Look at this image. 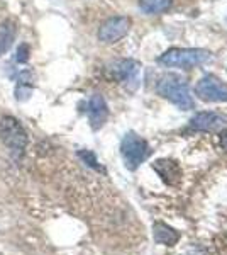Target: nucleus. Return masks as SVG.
I'll use <instances>...</instances> for the list:
<instances>
[{
  "mask_svg": "<svg viewBox=\"0 0 227 255\" xmlns=\"http://www.w3.org/2000/svg\"><path fill=\"white\" fill-rule=\"evenodd\" d=\"M86 113H88V121H90L92 129L98 131L107 123V119H109V106H107L104 96L93 94L88 101V109H86Z\"/></svg>",
  "mask_w": 227,
  "mask_h": 255,
  "instance_id": "nucleus-8",
  "label": "nucleus"
},
{
  "mask_svg": "<svg viewBox=\"0 0 227 255\" xmlns=\"http://www.w3.org/2000/svg\"><path fill=\"white\" fill-rule=\"evenodd\" d=\"M0 139L7 148L17 151H22L29 143L27 131L14 116H3L0 119Z\"/></svg>",
  "mask_w": 227,
  "mask_h": 255,
  "instance_id": "nucleus-4",
  "label": "nucleus"
},
{
  "mask_svg": "<svg viewBox=\"0 0 227 255\" xmlns=\"http://www.w3.org/2000/svg\"><path fill=\"white\" fill-rule=\"evenodd\" d=\"M114 75L127 89L134 90L139 84L141 75V63L136 60H121L114 65Z\"/></svg>",
  "mask_w": 227,
  "mask_h": 255,
  "instance_id": "nucleus-7",
  "label": "nucleus"
},
{
  "mask_svg": "<svg viewBox=\"0 0 227 255\" xmlns=\"http://www.w3.org/2000/svg\"><path fill=\"white\" fill-rule=\"evenodd\" d=\"M227 123V118L216 111H204L197 113L195 116L190 119V128L195 131H216L224 128Z\"/></svg>",
  "mask_w": 227,
  "mask_h": 255,
  "instance_id": "nucleus-9",
  "label": "nucleus"
},
{
  "mask_svg": "<svg viewBox=\"0 0 227 255\" xmlns=\"http://www.w3.org/2000/svg\"><path fill=\"white\" fill-rule=\"evenodd\" d=\"M121 155L124 158V163L129 170H136L144 160L150 155V146H148L146 139L136 134L134 131H129L126 136L122 138L121 143Z\"/></svg>",
  "mask_w": 227,
  "mask_h": 255,
  "instance_id": "nucleus-3",
  "label": "nucleus"
},
{
  "mask_svg": "<svg viewBox=\"0 0 227 255\" xmlns=\"http://www.w3.org/2000/svg\"><path fill=\"white\" fill-rule=\"evenodd\" d=\"M154 230V242L159 245H175L180 240V235L171 228V226L164 225V223H154L152 226Z\"/></svg>",
  "mask_w": 227,
  "mask_h": 255,
  "instance_id": "nucleus-11",
  "label": "nucleus"
},
{
  "mask_svg": "<svg viewBox=\"0 0 227 255\" xmlns=\"http://www.w3.org/2000/svg\"><path fill=\"white\" fill-rule=\"evenodd\" d=\"M152 168L163 177L164 182H168L170 186H175L176 182L181 179V170L178 163L173 162V160H158L156 163H152Z\"/></svg>",
  "mask_w": 227,
  "mask_h": 255,
  "instance_id": "nucleus-10",
  "label": "nucleus"
},
{
  "mask_svg": "<svg viewBox=\"0 0 227 255\" xmlns=\"http://www.w3.org/2000/svg\"><path fill=\"white\" fill-rule=\"evenodd\" d=\"M29 60V46L26 43H20L15 49V61L17 63H27Z\"/></svg>",
  "mask_w": 227,
  "mask_h": 255,
  "instance_id": "nucleus-15",
  "label": "nucleus"
},
{
  "mask_svg": "<svg viewBox=\"0 0 227 255\" xmlns=\"http://www.w3.org/2000/svg\"><path fill=\"white\" fill-rule=\"evenodd\" d=\"M173 0H139V7L144 14L156 15V14H163L171 7Z\"/></svg>",
  "mask_w": 227,
  "mask_h": 255,
  "instance_id": "nucleus-12",
  "label": "nucleus"
},
{
  "mask_svg": "<svg viewBox=\"0 0 227 255\" xmlns=\"http://www.w3.org/2000/svg\"><path fill=\"white\" fill-rule=\"evenodd\" d=\"M158 94L175 104L181 111H190L195 108V101H193L192 94H190L188 84L178 75H164L158 82Z\"/></svg>",
  "mask_w": 227,
  "mask_h": 255,
  "instance_id": "nucleus-2",
  "label": "nucleus"
},
{
  "mask_svg": "<svg viewBox=\"0 0 227 255\" xmlns=\"http://www.w3.org/2000/svg\"><path fill=\"white\" fill-rule=\"evenodd\" d=\"M131 29V19L126 15H115V17H109L102 26L98 27V41L104 44H114L121 41L124 36Z\"/></svg>",
  "mask_w": 227,
  "mask_h": 255,
  "instance_id": "nucleus-5",
  "label": "nucleus"
},
{
  "mask_svg": "<svg viewBox=\"0 0 227 255\" xmlns=\"http://www.w3.org/2000/svg\"><path fill=\"white\" fill-rule=\"evenodd\" d=\"M221 146L227 151V129H224L221 133Z\"/></svg>",
  "mask_w": 227,
  "mask_h": 255,
  "instance_id": "nucleus-17",
  "label": "nucleus"
},
{
  "mask_svg": "<svg viewBox=\"0 0 227 255\" xmlns=\"http://www.w3.org/2000/svg\"><path fill=\"white\" fill-rule=\"evenodd\" d=\"M78 157H80L83 162L86 163V165H90L92 168H97V170H100V172H104V168H102L100 165H98V162H97V157L92 153V151H88V150H81V151H78Z\"/></svg>",
  "mask_w": 227,
  "mask_h": 255,
  "instance_id": "nucleus-13",
  "label": "nucleus"
},
{
  "mask_svg": "<svg viewBox=\"0 0 227 255\" xmlns=\"http://www.w3.org/2000/svg\"><path fill=\"white\" fill-rule=\"evenodd\" d=\"M195 94L205 102H227V85L214 75H205L197 82Z\"/></svg>",
  "mask_w": 227,
  "mask_h": 255,
  "instance_id": "nucleus-6",
  "label": "nucleus"
},
{
  "mask_svg": "<svg viewBox=\"0 0 227 255\" xmlns=\"http://www.w3.org/2000/svg\"><path fill=\"white\" fill-rule=\"evenodd\" d=\"M212 60V53L202 48H171L159 55L158 63L168 68H195Z\"/></svg>",
  "mask_w": 227,
  "mask_h": 255,
  "instance_id": "nucleus-1",
  "label": "nucleus"
},
{
  "mask_svg": "<svg viewBox=\"0 0 227 255\" xmlns=\"http://www.w3.org/2000/svg\"><path fill=\"white\" fill-rule=\"evenodd\" d=\"M12 38H14V36H12V29H3L2 32H0V55L9 49L10 43H12Z\"/></svg>",
  "mask_w": 227,
  "mask_h": 255,
  "instance_id": "nucleus-14",
  "label": "nucleus"
},
{
  "mask_svg": "<svg viewBox=\"0 0 227 255\" xmlns=\"http://www.w3.org/2000/svg\"><path fill=\"white\" fill-rule=\"evenodd\" d=\"M32 92V87L27 84H19L17 89H15V97H17V101H26V99H29V96H31Z\"/></svg>",
  "mask_w": 227,
  "mask_h": 255,
  "instance_id": "nucleus-16",
  "label": "nucleus"
}]
</instances>
